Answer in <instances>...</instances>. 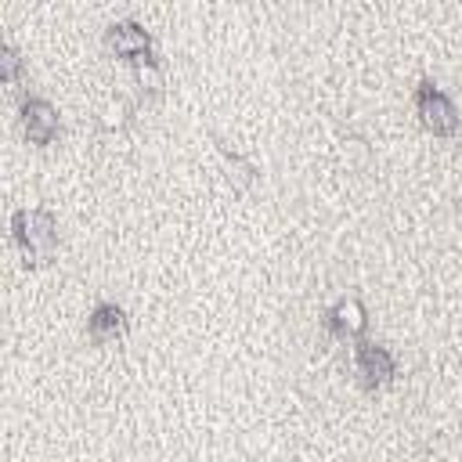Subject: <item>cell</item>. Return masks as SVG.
Instances as JSON below:
<instances>
[{"label": "cell", "instance_id": "6da1fadb", "mask_svg": "<svg viewBox=\"0 0 462 462\" xmlns=\"http://www.w3.org/2000/svg\"><path fill=\"white\" fill-rule=\"evenodd\" d=\"M11 238L29 267H47L58 256V217L47 206H22L11 213Z\"/></svg>", "mask_w": 462, "mask_h": 462}, {"label": "cell", "instance_id": "7a4b0ae2", "mask_svg": "<svg viewBox=\"0 0 462 462\" xmlns=\"http://www.w3.org/2000/svg\"><path fill=\"white\" fill-rule=\"evenodd\" d=\"M105 51L119 61H126L130 69H144V65H159L155 54V36L137 22V18H116L105 29Z\"/></svg>", "mask_w": 462, "mask_h": 462}, {"label": "cell", "instance_id": "3957f363", "mask_svg": "<svg viewBox=\"0 0 462 462\" xmlns=\"http://www.w3.org/2000/svg\"><path fill=\"white\" fill-rule=\"evenodd\" d=\"M411 101H415V116H419V123H422L426 134H433V137H455V134H458L462 112H458V105L437 87V79L422 76Z\"/></svg>", "mask_w": 462, "mask_h": 462}, {"label": "cell", "instance_id": "277c9868", "mask_svg": "<svg viewBox=\"0 0 462 462\" xmlns=\"http://www.w3.org/2000/svg\"><path fill=\"white\" fill-rule=\"evenodd\" d=\"M354 372L368 393H379L397 383V357L390 346H383L375 339H357L354 343Z\"/></svg>", "mask_w": 462, "mask_h": 462}, {"label": "cell", "instance_id": "5b68a950", "mask_svg": "<svg viewBox=\"0 0 462 462\" xmlns=\"http://www.w3.org/2000/svg\"><path fill=\"white\" fill-rule=\"evenodd\" d=\"M18 126H22V137L29 141V144H54L58 141V134H61V116H58V108L47 101V97H40V94H25L22 101H18Z\"/></svg>", "mask_w": 462, "mask_h": 462}, {"label": "cell", "instance_id": "8992f818", "mask_svg": "<svg viewBox=\"0 0 462 462\" xmlns=\"http://www.w3.org/2000/svg\"><path fill=\"white\" fill-rule=\"evenodd\" d=\"M321 325H325V332H328L332 339H339V343L368 339V307H365L357 296H339L332 307H325Z\"/></svg>", "mask_w": 462, "mask_h": 462}, {"label": "cell", "instance_id": "52a82bcc", "mask_svg": "<svg viewBox=\"0 0 462 462\" xmlns=\"http://www.w3.org/2000/svg\"><path fill=\"white\" fill-rule=\"evenodd\" d=\"M126 332H130V318H126V310L116 300H101V303L90 307V314H87V339L94 346L119 343Z\"/></svg>", "mask_w": 462, "mask_h": 462}, {"label": "cell", "instance_id": "ba28073f", "mask_svg": "<svg viewBox=\"0 0 462 462\" xmlns=\"http://www.w3.org/2000/svg\"><path fill=\"white\" fill-rule=\"evenodd\" d=\"M213 148H217V155H220V166H224V173H227V180L235 184V188H253L256 184V166L245 159V155H238L227 141H220L217 134H213Z\"/></svg>", "mask_w": 462, "mask_h": 462}, {"label": "cell", "instance_id": "9c48e42d", "mask_svg": "<svg viewBox=\"0 0 462 462\" xmlns=\"http://www.w3.org/2000/svg\"><path fill=\"white\" fill-rule=\"evenodd\" d=\"M22 69H25V61H22V54H18V47H14L11 40H4V43H0V79H4L7 87H18V83H22Z\"/></svg>", "mask_w": 462, "mask_h": 462}]
</instances>
